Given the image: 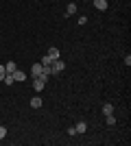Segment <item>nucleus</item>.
<instances>
[{
    "label": "nucleus",
    "instance_id": "obj_1",
    "mask_svg": "<svg viewBox=\"0 0 131 146\" xmlns=\"http://www.w3.org/2000/svg\"><path fill=\"white\" fill-rule=\"evenodd\" d=\"M61 70H66V63H63L61 59H55L53 66H50V74H59Z\"/></svg>",
    "mask_w": 131,
    "mask_h": 146
},
{
    "label": "nucleus",
    "instance_id": "obj_2",
    "mask_svg": "<svg viewBox=\"0 0 131 146\" xmlns=\"http://www.w3.org/2000/svg\"><path fill=\"white\" fill-rule=\"evenodd\" d=\"M42 70H44V66L39 63V61H37V63H33V66H31V76H33V79H35V76H39V74H42Z\"/></svg>",
    "mask_w": 131,
    "mask_h": 146
},
{
    "label": "nucleus",
    "instance_id": "obj_3",
    "mask_svg": "<svg viewBox=\"0 0 131 146\" xmlns=\"http://www.w3.org/2000/svg\"><path fill=\"white\" fill-rule=\"evenodd\" d=\"M44 87H46V83H44V81L39 79V76H35V79H33V90H35V92L39 94V92H42Z\"/></svg>",
    "mask_w": 131,
    "mask_h": 146
},
{
    "label": "nucleus",
    "instance_id": "obj_4",
    "mask_svg": "<svg viewBox=\"0 0 131 146\" xmlns=\"http://www.w3.org/2000/svg\"><path fill=\"white\" fill-rule=\"evenodd\" d=\"M92 5L98 9V11H107V7H109V2L107 0H92Z\"/></svg>",
    "mask_w": 131,
    "mask_h": 146
},
{
    "label": "nucleus",
    "instance_id": "obj_5",
    "mask_svg": "<svg viewBox=\"0 0 131 146\" xmlns=\"http://www.w3.org/2000/svg\"><path fill=\"white\" fill-rule=\"evenodd\" d=\"M74 131H76V135H83L87 131V124H85V122H76V124H74Z\"/></svg>",
    "mask_w": 131,
    "mask_h": 146
},
{
    "label": "nucleus",
    "instance_id": "obj_6",
    "mask_svg": "<svg viewBox=\"0 0 131 146\" xmlns=\"http://www.w3.org/2000/svg\"><path fill=\"white\" fill-rule=\"evenodd\" d=\"M5 70H7V74H13L15 70H18V66H15V61H7V63H5Z\"/></svg>",
    "mask_w": 131,
    "mask_h": 146
},
{
    "label": "nucleus",
    "instance_id": "obj_7",
    "mask_svg": "<svg viewBox=\"0 0 131 146\" xmlns=\"http://www.w3.org/2000/svg\"><path fill=\"white\" fill-rule=\"evenodd\" d=\"M46 55H48L53 61H55V59H59V48H55V46H53V48H48V50H46Z\"/></svg>",
    "mask_w": 131,
    "mask_h": 146
},
{
    "label": "nucleus",
    "instance_id": "obj_8",
    "mask_svg": "<svg viewBox=\"0 0 131 146\" xmlns=\"http://www.w3.org/2000/svg\"><path fill=\"white\" fill-rule=\"evenodd\" d=\"M39 63H42V66H44V70H50V66H53V59H50L48 55H44V57H42V61H39Z\"/></svg>",
    "mask_w": 131,
    "mask_h": 146
},
{
    "label": "nucleus",
    "instance_id": "obj_9",
    "mask_svg": "<svg viewBox=\"0 0 131 146\" xmlns=\"http://www.w3.org/2000/svg\"><path fill=\"white\" fill-rule=\"evenodd\" d=\"M13 79L20 81V83H24V81H26V74L22 72V70H15V72H13Z\"/></svg>",
    "mask_w": 131,
    "mask_h": 146
},
{
    "label": "nucleus",
    "instance_id": "obj_10",
    "mask_svg": "<svg viewBox=\"0 0 131 146\" xmlns=\"http://www.w3.org/2000/svg\"><path fill=\"white\" fill-rule=\"evenodd\" d=\"M42 98H39V96H33L31 98V107H33V109H39V107H42Z\"/></svg>",
    "mask_w": 131,
    "mask_h": 146
},
{
    "label": "nucleus",
    "instance_id": "obj_11",
    "mask_svg": "<svg viewBox=\"0 0 131 146\" xmlns=\"http://www.w3.org/2000/svg\"><path fill=\"white\" fill-rule=\"evenodd\" d=\"M2 83H5V85H13V83H15V79H13V74H5V79H2Z\"/></svg>",
    "mask_w": 131,
    "mask_h": 146
},
{
    "label": "nucleus",
    "instance_id": "obj_12",
    "mask_svg": "<svg viewBox=\"0 0 131 146\" xmlns=\"http://www.w3.org/2000/svg\"><path fill=\"white\" fill-rule=\"evenodd\" d=\"M74 13H76V5H74V2H70L68 9H66V15H74Z\"/></svg>",
    "mask_w": 131,
    "mask_h": 146
},
{
    "label": "nucleus",
    "instance_id": "obj_13",
    "mask_svg": "<svg viewBox=\"0 0 131 146\" xmlns=\"http://www.w3.org/2000/svg\"><path fill=\"white\" fill-rule=\"evenodd\" d=\"M103 113H105V116H109V113H114V105H103Z\"/></svg>",
    "mask_w": 131,
    "mask_h": 146
},
{
    "label": "nucleus",
    "instance_id": "obj_14",
    "mask_svg": "<svg viewBox=\"0 0 131 146\" xmlns=\"http://www.w3.org/2000/svg\"><path fill=\"white\" fill-rule=\"evenodd\" d=\"M107 118V124H109V127H114V124H116V118H114V113H109V116H105Z\"/></svg>",
    "mask_w": 131,
    "mask_h": 146
},
{
    "label": "nucleus",
    "instance_id": "obj_15",
    "mask_svg": "<svg viewBox=\"0 0 131 146\" xmlns=\"http://www.w3.org/2000/svg\"><path fill=\"white\" fill-rule=\"evenodd\" d=\"M5 135H7V127L0 124V140H5Z\"/></svg>",
    "mask_w": 131,
    "mask_h": 146
},
{
    "label": "nucleus",
    "instance_id": "obj_16",
    "mask_svg": "<svg viewBox=\"0 0 131 146\" xmlns=\"http://www.w3.org/2000/svg\"><path fill=\"white\" fill-rule=\"evenodd\" d=\"M5 74H7V70H5V66H2V63H0V81L5 79Z\"/></svg>",
    "mask_w": 131,
    "mask_h": 146
}]
</instances>
